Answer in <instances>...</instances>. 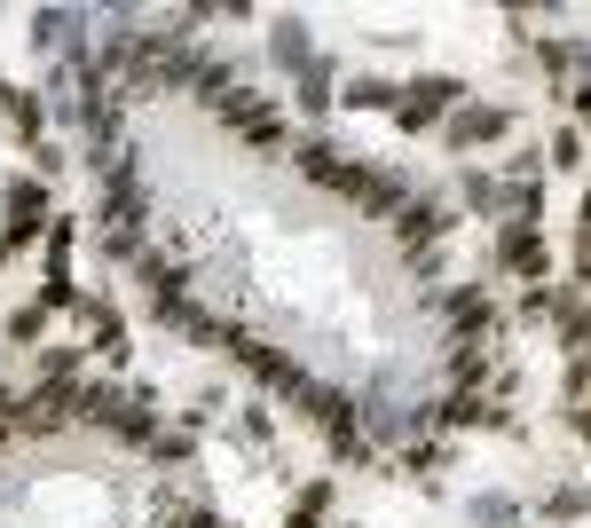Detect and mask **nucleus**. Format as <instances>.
I'll return each instance as SVG.
<instances>
[{"instance_id": "24", "label": "nucleus", "mask_w": 591, "mask_h": 528, "mask_svg": "<svg viewBox=\"0 0 591 528\" xmlns=\"http://www.w3.org/2000/svg\"><path fill=\"white\" fill-rule=\"evenodd\" d=\"M575 277H583V285H591V229H583V237H575Z\"/></svg>"}, {"instance_id": "23", "label": "nucleus", "mask_w": 591, "mask_h": 528, "mask_svg": "<svg viewBox=\"0 0 591 528\" xmlns=\"http://www.w3.org/2000/svg\"><path fill=\"white\" fill-rule=\"evenodd\" d=\"M568 395H591V356H575V363H568Z\"/></svg>"}, {"instance_id": "21", "label": "nucleus", "mask_w": 591, "mask_h": 528, "mask_svg": "<svg viewBox=\"0 0 591 528\" xmlns=\"http://www.w3.org/2000/svg\"><path fill=\"white\" fill-rule=\"evenodd\" d=\"M552 166H583V127H560L552 135Z\"/></svg>"}, {"instance_id": "8", "label": "nucleus", "mask_w": 591, "mask_h": 528, "mask_svg": "<svg viewBox=\"0 0 591 528\" xmlns=\"http://www.w3.org/2000/svg\"><path fill=\"white\" fill-rule=\"evenodd\" d=\"M434 418H442V426H504V402H489V395H450Z\"/></svg>"}, {"instance_id": "18", "label": "nucleus", "mask_w": 591, "mask_h": 528, "mask_svg": "<svg viewBox=\"0 0 591 528\" xmlns=\"http://www.w3.org/2000/svg\"><path fill=\"white\" fill-rule=\"evenodd\" d=\"M544 512H552V520H583V512H591V497H583V489H552V497H544Z\"/></svg>"}, {"instance_id": "19", "label": "nucleus", "mask_w": 591, "mask_h": 528, "mask_svg": "<svg viewBox=\"0 0 591 528\" xmlns=\"http://www.w3.org/2000/svg\"><path fill=\"white\" fill-rule=\"evenodd\" d=\"M458 190H465V206H504V190L489 182V173H458Z\"/></svg>"}, {"instance_id": "22", "label": "nucleus", "mask_w": 591, "mask_h": 528, "mask_svg": "<svg viewBox=\"0 0 591 528\" xmlns=\"http://www.w3.org/2000/svg\"><path fill=\"white\" fill-rule=\"evenodd\" d=\"M32 166H40V173H63V166H71V158H63V150H56V142H32Z\"/></svg>"}, {"instance_id": "25", "label": "nucleus", "mask_w": 591, "mask_h": 528, "mask_svg": "<svg viewBox=\"0 0 591 528\" xmlns=\"http://www.w3.org/2000/svg\"><path fill=\"white\" fill-rule=\"evenodd\" d=\"M568 426H575L583 442H591V402H575V410H568Z\"/></svg>"}, {"instance_id": "14", "label": "nucleus", "mask_w": 591, "mask_h": 528, "mask_svg": "<svg viewBox=\"0 0 591 528\" xmlns=\"http://www.w3.org/2000/svg\"><path fill=\"white\" fill-rule=\"evenodd\" d=\"M340 103H355V111H394V103H402V87H387V79H355Z\"/></svg>"}, {"instance_id": "12", "label": "nucleus", "mask_w": 591, "mask_h": 528, "mask_svg": "<svg viewBox=\"0 0 591 528\" xmlns=\"http://www.w3.org/2000/svg\"><path fill=\"white\" fill-rule=\"evenodd\" d=\"M300 111H308V119H323V111H331V63H323V56L300 71Z\"/></svg>"}, {"instance_id": "27", "label": "nucleus", "mask_w": 591, "mask_h": 528, "mask_svg": "<svg viewBox=\"0 0 591 528\" xmlns=\"http://www.w3.org/2000/svg\"><path fill=\"white\" fill-rule=\"evenodd\" d=\"M9 434H17V418H0V442H9Z\"/></svg>"}, {"instance_id": "20", "label": "nucleus", "mask_w": 591, "mask_h": 528, "mask_svg": "<svg viewBox=\"0 0 591 528\" xmlns=\"http://www.w3.org/2000/svg\"><path fill=\"white\" fill-rule=\"evenodd\" d=\"M150 458H158V466H190V434H158Z\"/></svg>"}, {"instance_id": "6", "label": "nucleus", "mask_w": 591, "mask_h": 528, "mask_svg": "<svg viewBox=\"0 0 591 528\" xmlns=\"http://www.w3.org/2000/svg\"><path fill=\"white\" fill-rule=\"evenodd\" d=\"M71 316H79V331H96V356H103V363H127V323H119L111 300H79Z\"/></svg>"}, {"instance_id": "26", "label": "nucleus", "mask_w": 591, "mask_h": 528, "mask_svg": "<svg viewBox=\"0 0 591 528\" xmlns=\"http://www.w3.org/2000/svg\"><path fill=\"white\" fill-rule=\"evenodd\" d=\"M583 229H591V182H583Z\"/></svg>"}, {"instance_id": "16", "label": "nucleus", "mask_w": 591, "mask_h": 528, "mask_svg": "<svg viewBox=\"0 0 591 528\" xmlns=\"http://www.w3.org/2000/svg\"><path fill=\"white\" fill-rule=\"evenodd\" d=\"M40 331H48V308H40V300H32V308H17V316H9V347H32V339H40Z\"/></svg>"}, {"instance_id": "13", "label": "nucleus", "mask_w": 591, "mask_h": 528, "mask_svg": "<svg viewBox=\"0 0 591 528\" xmlns=\"http://www.w3.org/2000/svg\"><path fill=\"white\" fill-rule=\"evenodd\" d=\"M0 111H9V119H17L24 135H40V119H48V111H40V96H32V87H9V79H0Z\"/></svg>"}, {"instance_id": "7", "label": "nucleus", "mask_w": 591, "mask_h": 528, "mask_svg": "<svg viewBox=\"0 0 591 528\" xmlns=\"http://www.w3.org/2000/svg\"><path fill=\"white\" fill-rule=\"evenodd\" d=\"M402 103H418L427 119H442L450 103H465V87H458L450 71H427V79H410V87H402Z\"/></svg>"}, {"instance_id": "5", "label": "nucleus", "mask_w": 591, "mask_h": 528, "mask_svg": "<svg viewBox=\"0 0 591 528\" xmlns=\"http://www.w3.org/2000/svg\"><path fill=\"white\" fill-rule=\"evenodd\" d=\"M504 127H513V111H497V103H465V111H450V150H473V142H497Z\"/></svg>"}, {"instance_id": "4", "label": "nucleus", "mask_w": 591, "mask_h": 528, "mask_svg": "<svg viewBox=\"0 0 591 528\" xmlns=\"http://www.w3.org/2000/svg\"><path fill=\"white\" fill-rule=\"evenodd\" d=\"M450 229H458V221H450V206H427V198L394 213V245H402V252H434Z\"/></svg>"}, {"instance_id": "3", "label": "nucleus", "mask_w": 591, "mask_h": 528, "mask_svg": "<svg viewBox=\"0 0 591 528\" xmlns=\"http://www.w3.org/2000/svg\"><path fill=\"white\" fill-rule=\"evenodd\" d=\"M497 260L513 277H529V285H544L552 277V245L537 237V221H504V237H497Z\"/></svg>"}, {"instance_id": "11", "label": "nucleus", "mask_w": 591, "mask_h": 528, "mask_svg": "<svg viewBox=\"0 0 591 528\" xmlns=\"http://www.w3.org/2000/svg\"><path fill=\"white\" fill-rule=\"evenodd\" d=\"M450 379H458V395H473V387L489 379V347H481V339H465V347H450Z\"/></svg>"}, {"instance_id": "1", "label": "nucleus", "mask_w": 591, "mask_h": 528, "mask_svg": "<svg viewBox=\"0 0 591 528\" xmlns=\"http://www.w3.org/2000/svg\"><path fill=\"white\" fill-rule=\"evenodd\" d=\"M213 119L237 127L252 150H269V158L284 150V111H277V96H261V87H229V96L213 103Z\"/></svg>"}, {"instance_id": "2", "label": "nucleus", "mask_w": 591, "mask_h": 528, "mask_svg": "<svg viewBox=\"0 0 591 528\" xmlns=\"http://www.w3.org/2000/svg\"><path fill=\"white\" fill-rule=\"evenodd\" d=\"M0 206H9V237H0V245H9V252L56 229V213H48V190H40V182H24V173H17V182H9V198H0Z\"/></svg>"}, {"instance_id": "15", "label": "nucleus", "mask_w": 591, "mask_h": 528, "mask_svg": "<svg viewBox=\"0 0 591 528\" xmlns=\"http://www.w3.org/2000/svg\"><path fill=\"white\" fill-rule=\"evenodd\" d=\"M323 505H331V481H308V489H300V505L284 512V528H315V520H323Z\"/></svg>"}, {"instance_id": "10", "label": "nucleus", "mask_w": 591, "mask_h": 528, "mask_svg": "<svg viewBox=\"0 0 591 528\" xmlns=\"http://www.w3.org/2000/svg\"><path fill=\"white\" fill-rule=\"evenodd\" d=\"M450 323L481 339V331L497 323V308H489V292H481V285H465V292H450Z\"/></svg>"}, {"instance_id": "9", "label": "nucleus", "mask_w": 591, "mask_h": 528, "mask_svg": "<svg viewBox=\"0 0 591 528\" xmlns=\"http://www.w3.org/2000/svg\"><path fill=\"white\" fill-rule=\"evenodd\" d=\"M269 48H277V63H292V71H308L315 56H308V24L300 17H277L269 24Z\"/></svg>"}, {"instance_id": "17", "label": "nucleus", "mask_w": 591, "mask_h": 528, "mask_svg": "<svg viewBox=\"0 0 591 528\" xmlns=\"http://www.w3.org/2000/svg\"><path fill=\"white\" fill-rule=\"evenodd\" d=\"M71 24H79L71 9H40V17H32V40H40V48H56V40H63Z\"/></svg>"}]
</instances>
